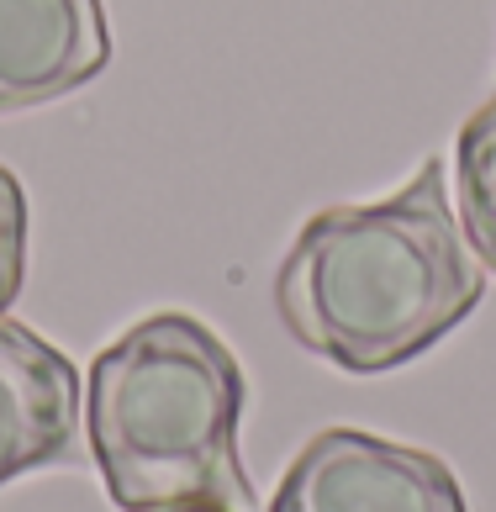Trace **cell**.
<instances>
[{"label":"cell","mask_w":496,"mask_h":512,"mask_svg":"<svg viewBox=\"0 0 496 512\" xmlns=\"http://www.w3.org/2000/svg\"><path fill=\"white\" fill-rule=\"evenodd\" d=\"M80 449V370L27 322L0 317V486Z\"/></svg>","instance_id":"277c9868"},{"label":"cell","mask_w":496,"mask_h":512,"mask_svg":"<svg viewBox=\"0 0 496 512\" xmlns=\"http://www.w3.org/2000/svg\"><path fill=\"white\" fill-rule=\"evenodd\" d=\"M248 381L238 354L190 312H154L106 344L85 381L95 470L122 512L222 502L254 512L238 460Z\"/></svg>","instance_id":"7a4b0ae2"},{"label":"cell","mask_w":496,"mask_h":512,"mask_svg":"<svg viewBox=\"0 0 496 512\" xmlns=\"http://www.w3.org/2000/svg\"><path fill=\"white\" fill-rule=\"evenodd\" d=\"M106 64L101 0H0V117L74 96Z\"/></svg>","instance_id":"5b68a950"},{"label":"cell","mask_w":496,"mask_h":512,"mask_svg":"<svg viewBox=\"0 0 496 512\" xmlns=\"http://www.w3.org/2000/svg\"><path fill=\"white\" fill-rule=\"evenodd\" d=\"M454 185H460V227L475 259L496 270V90L454 138Z\"/></svg>","instance_id":"8992f818"},{"label":"cell","mask_w":496,"mask_h":512,"mask_svg":"<svg viewBox=\"0 0 496 512\" xmlns=\"http://www.w3.org/2000/svg\"><path fill=\"white\" fill-rule=\"evenodd\" d=\"M27 191L22 180L0 164V317L16 296H22V280H27Z\"/></svg>","instance_id":"52a82bcc"},{"label":"cell","mask_w":496,"mask_h":512,"mask_svg":"<svg viewBox=\"0 0 496 512\" xmlns=\"http://www.w3.org/2000/svg\"><path fill=\"white\" fill-rule=\"evenodd\" d=\"M270 512H470V502L438 454L365 428H322L280 476Z\"/></svg>","instance_id":"3957f363"},{"label":"cell","mask_w":496,"mask_h":512,"mask_svg":"<svg viewBox=\"0 0 496 512\" xmlns=\"http://www.w3.org/2000/svg\"><path fill=\"white\" fill-rule=\"evenodd\" d=\"M486 264L449 206V169L428 159L386 201L322 206L275 270L291 344L349 375H386L428 354L481 307Z\"/></svg>","instance_id":"6da1fadb"},{"label":"cell","mask_w":496,"mask_h":512,"mask_svg":"<svg viewBox=\"0 0 496 512\" xmlns=\"http://www.w3.org/2000/svg\"><path fill=\"white\" fill-rule=\"evenodd\" d=\"M143 512H233L222 502H169V507H143Z\"/></svg>","instance_id":"ba28073f"}]
</instances>
